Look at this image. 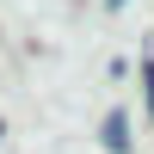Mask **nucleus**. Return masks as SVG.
Listing matches in <instances>:
<instances>
[{"label":"nucleus","mask_w":154,"mask_h":154,"mask_svg":"<svg viewBox=\"0 0 154 154\" xmlns=\"http://www.w3.org/2000/svg\"><path fill=\"white\" fill-rule=\"evenodd\" d=\"M105 148H111V154L130 148V117H123V111H111V117H105Z\"/></svg>","instance_id":"1"},{"label":"nucleus","mask_w":154,"mask_h":154,"mask_svg":"<svg viewBox=\"0 0 154 154\" xmlns=\"http://www.w3.org/2000/svg\"><path fill=\"white\" fill-rule=\"evenodd\" d=\"M142 80H148V117H154V62L142 68Z\"/></svg>","instance_id":"2"}]
</instances>
